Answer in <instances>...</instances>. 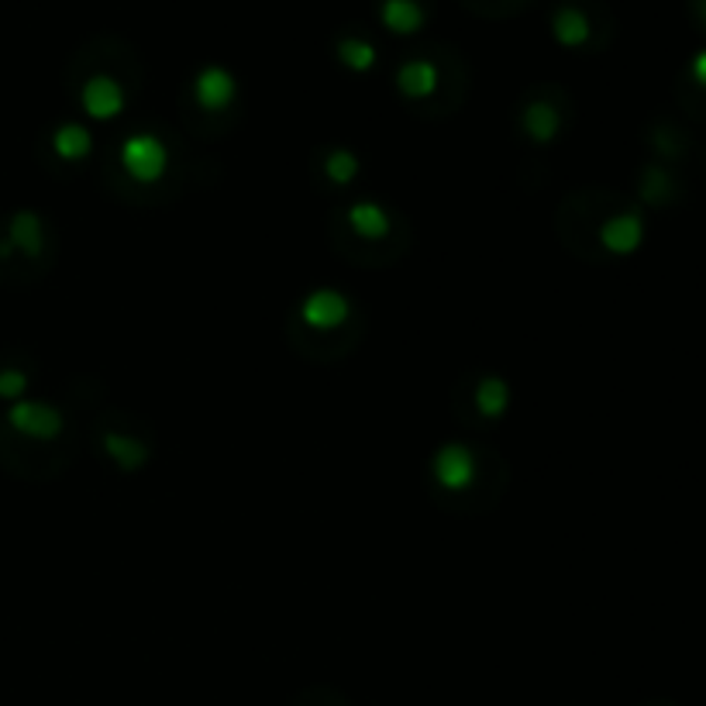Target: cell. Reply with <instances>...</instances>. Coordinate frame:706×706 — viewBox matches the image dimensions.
<instances>
[{
    "label": "cell",
    "instance_id": "3957f363",
    "mask_svg": "<svg viewBox=\"0 0 706 706\" xmlns=\"http://www.w3.org/2000/svg\"><path fill=\"white\" fill-rule=\"evenodd\" d=\"M121 163H124L127 176H135L139 183H152L170 170V155H166V145L155 135H135L124 142Z\"/></svg>",
    "mask_w": 706,
    "mask_h": 706
},
{
    "label": "cell",
    "instance_id": "30bf717a",
    "mask_svg": "<svg viewBox=\"0 0 706 706\" xmlns=\"http://www.w3.org/2000/svg\"><path fill=\"white\" fill-rule=\"evenodd\" d=\"M552 35L565 49H583L593 39V21L586 18V11L572 8V4H562L552 14Z\"/></svg>",
    "mask_w": 706,
    "mask_h": 706
},
{
    "label": "cell",
    "instance_id": "52a82bcc",
    "mask_svg": "<svg viewBox=\"0 0 706 706\" xmlns=\"http://www.w3.org/2000/svg\"><path fill=\"white\" fill-rule=\"evenodd\" d=\"M397 86L407 101H431L441 86V73L428 59H407L397 70Z\"/></svg>",
    "mask_w": 706,
    "mask_h": 706
},
{
    "label": "cell",
    "instance_id": "9a60e30c",
    "mask_svg": "<svg viewBox=\"0 0 706 706\" xmlns=\"http://www.w3.org/2000/svg\"><path fill=\"white\" fill-rule=\"evenodd\" d=\"M699 21H703V28H706V0H699Z\"/></svg>",
    "mask_w": 706,
    "mask_h": 706
},
{
    "label": "cell",
    "instance_id": "277c9868",
    "mask_svg": "<svg viewBox=\"0 0 706 706\" xmlns=\"http://www.w3.org/2000/svg\"><path fill=\"white\" fill-rule=\"evenodd\" d=\"M80 104H83V111H86L90 117L108 121V117H117V114L124 111V104H127V90H124V83L114 80L111 73H93V76H86L83 86H80Z\"/></svg>",
    "mask_w": 706,
    "mask_h": 706
},
{
    "label": "cell",
    "instance_id": "5bb4252c",
    "mask_svg": "<svg viewBox=\"0 0 706 706\" xmlns=\"http://www.w3.org/2000/svg\"><path fill=\"white\" fill-rule=\"evenodd\" d=\"M689 76H693L696 86L706 90V49H699V52L693 55V62H689Z\"/></svg>",
    "mask_w": 706,
    "mask_h": 706
},
{
    "label": "cell",
    "instance_id": "ba28073f",
    "mask_svg": "<svg viewBox=\"0 0 706 706\" xmlns=\"http://www.w3.org/2000/svg\"><path fill=\"white\" fill-rule=\"evenodd\" d=\"M379 21L390 35H417L428 24L421 0H379Z\"/></svg>",
    "mask_w": 706,
    "mask_h": 706
},
{
    "label": "cell",
    "instance_id": "9c48e42d",
    "mask_svg": "<svg viewBox=\"0 0 706 706\" xmlns=\"http://www.w3.org/2000/svg\"><path fill=\"white\" fill-rule=\"evenodd\" d=\"M521 127L531 142H555L562 132V114L552 101H528L521 108Z\"/></svg>",
    "mask_w": 706,
    "mask_h": 706
},
{
    "label": "cell",
    "instance_id": "6da1fadb",
    "mask_svg": "<svg viewBox=\"0 0 706 706\" xmlns=\"http://www.w3.org/2000/svg\"><path fill=\"white\" fill-rule=\"evenodd\" d=\"M331 238H335V248L348 255L351 263H366V252H372L369 266L387 263L379 248L390 245V252L397 255L407 248V228L400 224V217L376 201H359L338 211L331 221Z\"/></svg>",
    "mask_w": 706,
    "mask_h": 706
},
{
    "label": "cell",
    "instance_id": "4fadbf2b",
    "mask_svg": "<svg viewBox=\"0 0 706 706\" xmlns=\"http://www.w3.org/2000/svg\"><path fill=\"white\" fill-rule=\"evenodd\" d=\"M325 170H328V176H331V183H348L351 176H356V170H359V163H356V155L351 152H341V149H331V152H325Z\"/></svg>",
    "mask_w": 706,
    "mask_h": 706
},
{
    "label": "cell",
    "instance_id": "5b68a950",
    "mask_svg": "<svg viewBox=\"0 0 706 706\" xmlns=\"http://www.w3.org/2000/svg\"><path fill=\"white\" fill-rule=\"evenodd\" d=\"M596 235L610 255H631L641 248V242H645V221H641L637 211H621L614 217H606Z\"/></svg>",
    "mask_w": 706,
    "mask_h": 706
},
{
    "label": "cell",
    "instance_id": "8992f818",
    "mask_svg": "<svg viewBox=\"0 0 706 706\" xmlns=\"http://www.w3.org/2000/svg\"><path fill=\"white\" fill-rule=\"evenodd\" d=\"M235 93H238V83L228 70L221 66H207L194 76V101L204 108V111H224L235 104Z\"/></svg>",
    "mask_w": 706,
    "mask_h": 706
},
{
    "label": "cell",
    "instance_id": "7c38bea8",
    "mask_svg": "<svg viewBox=\"0 0 706 706\" xmlns=\"http://www.w3.org/2000/svg\"><path fill=\"white\" fill-rule=\"evenodd\" d=\"M510 403V390H507V382L497 379V376H487L483 379V387H479V397H475V413L479 417H487V421H497V417H503Z\"/></svg>",
    "mask_w": 706,
    "mask_h": 706
},
{
    "label": "cell",
    "instance_id": "7a4b0ae2",
    "mask_svg": "<svg viewBox=\"0 0 706 706\" xmlns=\"http://www.w3.org/2000/svg\"><path fill=\"white\" fill-rule=\"evenodd\" d=\"M490 469H500V462L490 465V456L487 452H475L472 444H444L441 452L434 456L431 462V472H434V490L438 497H472L479 487H490V490H500L493 483H487L490 479Z\"/></svg>",
    "mask_w": 706,
    "mask_h": 706
},
{
    "label": "cell",
    "instance_id": "8fae6325",
    "mask_svg": "<svg viewBox=\"0 0 706 706\" xmlns=\"http://www.w3.org/2000/svg\"><path fill=\"white\" fill-rule=\"evenodd\" d=\"M338 59L345 62L351 73H369L376 66L379 52H376L372 42H366L359 35H345V39H338Z\"/></svg>",
    "mask_w": 706,
    "mask_h": 706
}]
</instances>
